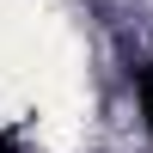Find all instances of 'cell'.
<instances>
[{
    "instance_id": "cell-2",
    "label": "cell",
    "mask_w": 153,
    "mask_h": 153,
    "mask_svg": "<svg viewBox=\"0 0 153 153\" xmlns=\"http://www.w3.org/2000/svg\"><path fill=\"white\" fill-rule=\"evenodd\" d=\"M0 153H19V147H12V141H6V135H0Z\"/></svg>"
},
{
    "instance_id": "cell-1",
    "label": "cell",
    "mask_w": 153,
    "mask_h": 153,
    "mask_svg": "<svg viewBox=\"0 0 153 153\" xmlns=\"http://www.w3.org/2000/svg\"><path fill=\"white\" fill-rule=\"evenodd\" d=\"M135 98H141V117H147V135H153V61L135 74Z\"/></svg>"
}]
</instances>
